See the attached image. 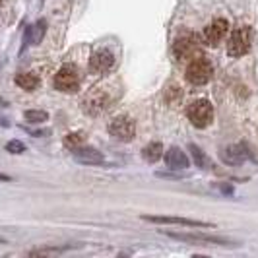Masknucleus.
Masks as SVG:
<instances>
[{
  "mask_svg": "<svg viewBox=\"0 0 258 258\" xmlns=\"http://www.w3.org/2000/svg\"><path fill=\"white\" fill-rule=\"evenodd\" d=\"M161 233H165L171 239L182 241V243H206V245H216V246H239L237 241L216 237V235H206V233H177V231H161Z\"/></svg>",
  "mask_w": 258,
  "mask_h": 258,
  "instance_id": "f257e3e1",
  "label": "nucleus"
},
{
  "mask_svg": "<svg viewBox=\"0 0 258 258\" xmlns=\"http://www.w3.org/2000/svg\"><path fill=\"white\" fill-rule=\"evenodd\" d=\"M186 116L196 128H206L208 124L214 120V107L206 99H196L188 105Z\"/></svg>",
  "mask_w": 258,
  "mask_h": 258,
  "instance_id": "f03ea898",
  "label": "nucleus"
},
{
  "mask_svg": "<svg viewBox=\"0 0 258 258\" xmlns=\"http://www.w3.org/2000/svg\"><path fill=\"white\" fill-rule=\"evenodd\" d=\"M212 76H214V66L204 56L192 58L186 68V80L194 86H204L212 80Z\"/></svg>",
  "mask_w": 258,
  "mask_h": 258,
  "instance_id": "7ed1b4c3",
  "label": "nucleus"
},
{
  "mask_svg": "<svg viewBox=\"0 0 258 258\" xmlns=\"http://www.w3.org/2000/svg\"><path fill=\"white\" fill-rule=\"evenodd\" d=\"M54 88L58 91H64V93H74L80 88V74H78V68L72 64L62 66L56 76H54Z\"/></svg>",
  "mask_w": 258,
  "mask_h": 258,
  "instance_id": "20e7f679",
  "label": "nucleus"
},
{
  "mask_svg": "<svg viewBox=\"0 0 258 258\" xmlns=\"http://www.w3.org/2000/svg\"><path fill=\"white\" fill-rule=\"evenodd\" d=\"M250 49V29L246 26L237 27L227 41V54L229 56H243Z\"/></svg>",
  "mask_w": 258,
  "mask_h": 258,
  "instance_id": "39448f33",
  "label": "nucleus"
},
{
  "mask_svg": "<svg viewBox=\"0 0 258 258\" xmlns=\"http://www.w3.org/2000/svg\"><path fill=\"white\" fill-rule=\"evenodd\" d=\"M109 132L113 138L120 140V142H130L136 134V122L130 116H116L109 124Z\"/></svg>",
  "mask_w": 258,
  "mask_h": 258,
  "instance_id": "423d86ee",
  "label": "nucleus"
},
{
  "mask_svg": "<svg viewBox=\"0 0 258 258\" xmlns=\"http://www.w3.org/2000/svg\"><path fill=\"white\" fill-rule=\"evenodd\" d=\"M173 52H175L177 58H186V60L202 56V49H200L194 35H182V37L177 39L175 45H173Z\"/></svg>",
  "mask_w": 258,
  "mask_h": 258,
  "instance_id": "0eeeda50",
  "label": "nucleus"
},
{
  "mask_svg": "<svg viewBox=\"0 0 258 258\" xmlns=\"http://www.w3.org/2000/svg\"><path fill=\"white\" fill-rule=\"evenodd\" d=\"M144 221L159 223V225H181V227H212L210 221L188 220V218H177V216H142Z\"/></svg>",
  "mask_w": 258,
  "mask_h": 258,
  "instance_id": "6e6552de",
  "label": "nucleus"
},
{
  "mask_svg": "<svg viewBox=\"0 0 258 258\" xmlns=\"http://www.w3.org/2000/svg\"><path fill=\"white\" fill-rule=\"evenodd\" d=\"M72 157L82 165H101L105 161L103 154L97 152L91 146H76V148H72Z\"/></svg>",
  "mask_w": 258,
  "mask_h": 258,
  "instance_id": "1a4fd4ad",
  "label": "nucleus"
},
{
  "mask_svg": "<svg viewBox=\"0 0 258 258\" xmlns=\"http://www.w3.org/2000/svg\"><path fill=\"white\" fill-rule=\"evenodd\" d=\"M227 31H229V24H227V20H214L210 26H206L204 29V41H206L208 45H218L221 39L227 35Z\"/></svg>",
  "mask_w": 258,
  "mask_h": 258,
  "instance_id": "9d476101",
  "label": "nucleus"
},
{
  "mask_svg": "<svg viewBox=\"0 0 258 258\" xmlns=\"http://www.w3.org/2000/svg\"><path fill=\"white\" fill-rule=\"evenodd\" d=\"M248 159V152L243 144H237V146H229L225 150H221V161L227 163V165H241Z\"/></svg>",
  "mask_w": 258,
  "mask_h": 258,
  "instance_id": "9b49d317",
  "label": "nucleus"
},
{
  "mask_svg": "<svg viewBox=\"0 0 258 258\" xmlns=\"http://www.w3.org/2000/svg\"><path fill=\"white\" fill-rule=\"evenodd\" d=\"M113 62H115V56L111 51H97L95 54H91L90 70L95 74H103L113 66Z\"/></svg>",
  "mask_w": 258,
  "mask_h": 258,
  "instance_id": "f8f14e48",
  "label": "nucleus"
},
{
  "mask_svg": "<svg viewBox=\"0 0 258 258\" xmlns=\"http://www.w3.org/2000/svg\"><path fill=\"white\" fill-rule=\"evenodd\" d=\"M165 163L173 171H182V169H186L190 165V159H188V155L184 154L181 148L173 146V148H169L167 154H165Z\"/></svg>",
  "mask_w": 258,
  "mask_h": 258,
  "instance_id": "ddd939ff",
  "label": "nucleus"
},
{
  "mask_svg": "<svg viewBox=\"0 0 258 258\" xmlns=\"http://www.w3.org/2000/svg\"><path fill=\"white\" fill-rule=\"evenodd\" d=\"M188 152H190V155H192V159H194V163H196V167L204 169V171H206V169H212V167H214L212 159H210V157H208V155L204 154V152H202V150H200V148H198L196 144H190V146H188Z\"/></svg>",
  "mask_w": 258,
  "mask_h": 258,
  "instance_id": "4468645a",
  "label": "nucleus"
},
{
  "mask_svg": "<svg viewBox=\"0 0 258 258\" xmlns=\"http://www.w3.org/2000/svg\"><path fill=\"white\" fill-rule=\"evenodd\" d=\"M142 157L148 161V163H155V161H159V159L163 157V146H161L159 142L148 144V146L142 150Z\"/></svg>",
  "mask_w": 258,
  "mask_h": 258,
  "instance_id": "2eb2a0df",
  "label": "nucleus"
},
{
  "mask_svg": "<svg viewBox=\"0 0 258 258\" xmlns=\"http://www.w3.org/2000/svg\"><path fill=\"white\" fill-rule=\"evenodd\" d=\"M16 84L26 91H33L39 86V76L31 74V72H22L16 76Z\"/></svg>",
  "mask_w": 258,
  "mask_h": 258,
  "instance_id": "dca6fc26",
  "label": "nucleus"
},
{
  "mask_svg": "<svg viewBox=\"0 0 258 258\" xmlns=\"http://www.w3.org/2000/svg\"><path fill=\"white\" fill-rule=\"evenodd\" d=\"M47 31V20H39L35 26H31V45H39Z\"/></svg>",
  "mask_w": 258,
  "mask_h": 258,
  "instance_id": "f3484780",
  "label": "nucleus"
},
{
  "mask_svg": "<svg viewBox=\"0 0 258 258\" xmlns=\"http://www.w3.org/2000/svg\"><path fill=\"white\" fill-rule=\"evenodd\" d=\"M24 118H26L27 122L39 124V122L49 120V113H47V111H41V109H29V111L24 113Z\"/></svg>",
  "mask_w": 258,
  "mask_h": 258,
  "instance_id": "a211bd4d",
  "label": "nucleus"
},
{
  "mask_svg": "<svg viewBox=\"0 0 258 258\" xmlns=\"http://www.w3.org/2000/svg\"><path fill=\"white\" fill-rule=\"evenodd\" d=\"M84 140H86L84 132H70V134L64 138V144L68 146V148H76V146H82Z\"/></svg>",
  "mask_w": 258,
  "mask_h": 258,
  "instance_id": "6ab92c4d",
  "label": "nucleus"
},
{
  "mask_svg": "<svg viewBox=\"0 0 258 258\" xmlns=\"http://www.w3.org/2000/svg\"><path fill=\"white\" fill-rule=\"evenodd\" d=\"M6 152H10V154H24L26 152V146L20 142V140H10V142L6 144Z\"/></svg>",
  "mask_w": 258,
  "mask_h": 258,
  "instance_id": "aec40b11",
  "label": "nucleus"
},
{
  "mask_svg": "<svg viewBox=\"0 0 258 258\" xmlns=\"http://www.w3.org/2000/svg\"><path fill=\"white\" fill-rule=\"evenodd\" d=\"M8 181H12V177L6 175V173H0V182H8Z\"/></svg>",
  "mask_w": 258,
  "mask_h": 258,
  "instance_id": "412c9836",
  "label": "nucleus"
},
{
  "mask_svg": "<svg viewBox=\"0 0 258 258\" xmlns=\"http://www.w3.org/2000/svg\"><path fill=\"white\" fill-rule=\"evenodd\" d=\"M0 126H10V122H8L4 116H0Z\"/></svg>",
  "mask_w": 258,
  "mask_h": 258,
  "instance_id": "4be33fe9",
  "label": "nucleus"
},
{
  "mask_svg": "<svg viewBox=\"0 0 258 258\" xmlns=\"http://www.w3.org/2000/svg\"><path fill=\"white\" fill-rule=\"evenodd\" d=\"M4 243H6V241H2V239H0V245H4Z\"/></svg>",
  "mask_w": 258,
  "mask_h": 258,
  "instance_id": "5701e85b",
  "label": "nucleus"
}]
</instances>
